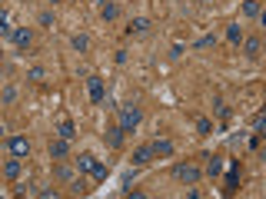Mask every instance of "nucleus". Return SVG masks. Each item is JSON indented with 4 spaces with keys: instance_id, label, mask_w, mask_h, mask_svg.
Instances as JSON below:
<instances>
[{
    "instance_id": "1",
    "label": "nucleus",
    "mask_w": 266,
    "mask_h": 199,
    "mask_svg": "<svg viewBox=\"0 0 266 199\" xmlns=\"http://www.w3.org/2000/svg\"><path fill=\"white\" fill-rule=\"evenodd\" d=\"M140 120H143V113H140V107H133V103H127V107H120V127L127 129V133H133V129L140 127Z\"/></svg>"
},
{
    "instance_id": "2",
    "label": "nucleus",
    "mask_w": 266,
    "mask_h": 199,
    "mask_svg": "<svg viewBox=\"0 0 266 199\" xmlns=\"http://www.w3.org/2000/svg\"><path fill=\"white\" fill-rule=\"evenodd\" d=\"M173 176H176L180 182H190V186H193V182L200 180V166H193V163H180L176 169H173Z\"/></svg>"
},
{
    "instance_id": "3",
    "label": "nucleus",
    "mask_w": 266,
    "mask_h": 199,
    "mask_svg": "<svg viewBox=\"0 0 266 199\" xmlns=\"http://www.w3.org/2000/svg\"><path fill=\"white\" fill-rule=\"evenodd\" d=\"M7 149H10V156H20V160H23V156L30 153V143H27V136H10V140H7Z\"/></svg>"
},
{
    "instance_id": "4",
    "label": "nucleus",
    "mask_w": 266,
    "mask_h": 199,
    "mask_svg": "<svg viewBox=\"0 0 266 199\" xmlns=\"http://www.w3.org/2000/svg\"><path fill=\"white\" fill-rule=\"evenodd\" d=\"M87 90H90V100L100 107L103 96H107V93H103V80H100V76H90V80H87Z\"/></svg>"
},
{
    "instance_id": "5",
    "label": "nucleus",
    "mask_w": 266,
    "mask_h": 199,
    "mask_svg": "<svg viewBox=\"0 0 266 199\" xmlns=\"http://www.w3.org/2000/svg\"><path fill=\"white\" fill-rule=\"evenodd\" d=\"M123 136H127V129H123V127H110L107 133H103L107 146H114V149H120V146H123Z\"/></svg>"
},
{
    "instance_id": "6",
    "label": "nucleus",
    "mask_w": 266,
    "mask_h": 199,
    "mask_svg": "<svg viewBox=\"0 0 266 199\" xmlns=\"http://www.w3.org/2000/svg\"><path fill=\"white\" fill-rule=\"evenodd\" d=\"M150 149H153V156H173V143L163 140V136H156V140L150 143Z\"/></svg>"
},
{
    "instance_id": "7",
    "label": "nucleus",
    "mask_w": 266,
    "mask_h": 199,
    "mask_svg": "<svg viewBox=\"0 0 266 199\" xmlns=\"http://www.w3.org/2000/svg\"><path fill=\"white\" fill-rule=\"evenodd\" d=\"M243 50H247V56H249V60H260V50H263L260 36H247V40H243Z\"/></svg>"
},
{
    "instance_id": "8",
    "label": "nucleus",
    "mask_w": 266,
    "mask_h": 199,
    "mask_svg": "<svg viewBox=\"0 0 266 199\" xmlns=\"http://www.w3.org/2000/svg\"><path fill=\"white\" fill-rule=\"evenodd\" d=\"M147 30H150V20H147V17L130 20V27H127V34H130V36H143Z\"/></svg>"
},
{
    "instance_id": "9",
    "label": "nucleus",
    "mask_w": 266,
    "mask_h": 199,
    "mask_svg": "<svg viewBox=\"0 0 266 199\" xmlns=\"http://www.w3.org/2000/svg\"><path fill=\"white\" fill-rule=\"evenodd\" d=\"M10 36H14V43H17V47H30V40H34L30 27H17V30H10Z\"/></svg>"
},
{
    "instance_id": "10",
    "label": "nucleus",
    "mask_w": 266,
    "mask_h": 199,
    "mask_svg": "<svg viewBox=\"0 0 266 199\" xmlns=\"http://www.w3.org/2000/svg\"><path fill=\"white\" fill-rule=\"evenodd\" d=\"M150 160H153L150 146H136V149H133V166H147Z\"/></svg>"
},
{
    "instance_id": "11",
    "label": "nucleus",
    "mask_w": 266,
    "mask_h": 199,
    "mask_svg": "<svg viewBox=\"0 0 266 199\" xmlns=\"http://www.w3.org/2000/svg\"><path fill=\"white\" fill-rule=\"evenodd\" d=\"M67 153H70L67 140H54V143H50V160H63Z\"/></svg>"
},
{
    "instance_id": "12",
    "label": "nucleus",
    "mask_w": 266,
    "mask_h": 199,
    "mask_svg": "<svg viewBox=\"0 0 266 199\" xmlns=\"http://www.w3.org/2000/svg\"><path fill=\"white\" fill-rule=\"evenodd\" d=\"M20 169H23V166H20V156H14V160H7V163H3V176H7V180H17Z\"/></svg>"
},
{
    "instance_id": "13",
    "label": "nucleus",
    "mask_w": 266,
    "mask_h": 199,
    "mask_svg": "<svg viewBox=\"0 0 266 199\" xmlns=\"http://www.w3.org/2000/svg\"><path fill=\"white\" fill-rule=\"evenodd\" d=\"M57 136H60V140H67V143H70V140L76 136V127L70 123V120H63V123L57 127Z\"/></svg>"
},
{
    "instance_id": "14",
    "label": "nucleus",
    "mask_w": 266,
    "mask_h": 199,
    "mask_svg": "<svg viewBox=\"0 0 266 199\" xmlns=\"http://www.w3.org/2000/svg\"><path fill=\"white\" fill-rule=\"evenodd\" d=\"M94 163H96V156H90V153L76 156V169H80V173H90V169H94Z\"/></svg>"
},
{
    "instance_id": "15",
    "label": "nucleus",
    "mask_w": 266,
    "mask_h": 199,
    "mask_svg": "<svg viewBox=\"0 0 266 199\" xmlns=\"http://www.w3.org/2000/svg\"><path fill=\"white\" fill-rule=\"evenodd\" d=\"M209 163H207V176H220L223 173V160L220 156H207Z\"/></svg>"
},
{
    "instance_id": "16",
    "label": "nucleus",
    "mask_w": 266,
    "mask_h": 199,
    "mask_svg": "<svg viewBox=\"0 0 266 199\" xmlns=\"http://www.w3.org/2000/svg\"><path fill=\"white\" fill-rule=\"evenodd\" d=\"M236 182H240V163H233V169L227 173V193L236 189Z\"/></svg>"
},
{
    "instance_id": "17",
    "label": "nucleus",
    "mask_w": 266,
    "mask_h": 199,
    "mask_svg": "<svg viewBox=\"0 0 266 199\" xmlns=\"http://www.w3.org/2000/svg\"><path fill=\"white\" fill-rule=\"evenodd\" d=\"M260 14H263L260 0H247V3H243V17H260Z\"/></svg>"
},
{
    "instance_id": "18",
    "label": "nucleus",
    "mask_w": 266,
    "mask_h": 199,
    "mask_svg": "<svg viewBox=\"0 0 266 199\" xmlns=\"http://www.w3.org/2000/svg\"><path fill=\"white\" fill-rule=\"evenodd\" d=\"M116 14H120L116 3H103V7H100V17H103V20H116Z\"/></svg>"
},
{
    "instance_id": "19",
    "label": "nucleus",
    "mask_w": 266,
    "mask_h": 199,
    "mask_svg": "<svg viewBox=\"0 0 266 199\" xmlns=\"http://www.w3.org/2000/svg\"><path fill=\"white\" fill-rule=\"evenodd\" d=\"M90 173H94V180H96V182H103V180H107V173H110V169H107V163H100V160H96Z\"/></svg>"
},
{
    "instance_id": "20",
    "label": "nucleus",
    "mask_w": 266,
    "mask_h": 199,
    "mask_svg": "<svg viewBox=\"0 0 266 199\" xmlns=\"http://www.w3.org/2000/svg\"><path fill=\"white\" fill-rule=\"evenodd\" d=\"M70 43H74V50H80V54H83V50L90 47V40H87V34H74V40H70Z\"/></svg>"
},
{
    "instance_id": "21",
    "label": "nucleus",
    "mask_w": 266,
    "mask_h": 199,
    "mask_svg": "<svg viewBox=\"0 0 266 199\" xmlns=\"http://www.w3.org/2000/svg\"><path fill=\"white\" fill-rule=\"evenodd\" d=\"M240 36H243V34H240V23L227 27V40H229V43H240Z\"/></svg>"
},
{
    "instance_id": "22",
    "label": "nucleus",
    "mask_w": 266,
    "mask_h": 199,
    "mask_svg": "<svg viewBox=\"0 0 266 199\" xmlns=\"http://www.w3.org/2000/svg\"><path fill=\"white\" fill-rule=\"evenodd\" d=\"M196 133H203V136H207V133H213V123H209L207 116H200V120H196Z\"/></svg>"
},
{
    "instance_id": "23",
    "label": "nucleus",
    "mask_w": 266,
    "mask_h": 199,
    "mask_svg": "<svg viewBox=\"0 0 266 199\" xmlns=\"http://www.w3.org/2000/svg\"><path fill=\"white\" fill-rule=\"evenodd\" d=\"M263 127H266V116H263V113H256V116H253V133L263 136Z\"/></svg>"
},
{
    "instance_id": "24",
    "label": "nucleus",
    "mask_w": 266,
    "mask_h": 199,
    "mask_svg": "<svg viewBox=\"0 0 266 199\" xmlns=\"http://www.w3.org/2000/svg\"><path fill=\"white\" fill-rule=\"evenodd\" d=\"M57 180H63V182H70V180H74V173H70V166H63V163L57 166Z\"/></svg>"
},
{
    "instance_id": "25",
    "label": "nucleus",
    "mask_w": 266,
    "mask_h": 199,
    "mask_svg": "<svg viewBox=\"0 0 266 199\" xmlns=\"http://www.w3.org/2000/svg\"><path fill=\"white\" fill-rule=\"evenodd\" d=\"M0 36H10V23H7L3 14H0Z\"/></svg>"
},
{
    "instance_id": "26",
    "label": "nucleus",
    "mask_w": 266,
    "mask_h": 199,
    "mask_svg": "<svg viewBox=\"0 0 266 199\" xmlns=\"http://www.w3.org/2000/svg\"><path fill=\"white\" fill-rule=\"evenodd\" d=\"M30 80L40 83V80H43V67H34V70H30Z\"/></svg>"
},
{
    "instance_id": "27",
    "label": "nucleus",
    "mask_w": 266,
    "mask_h": 199,
    "mask_svg": "<svg viewBox=\"0 0 266 199\" xmlns=\"http://www.w3.org/2000/svg\"><path fill=\"white\" fill-rule=\"evenodd\" d=\"M40 23H43V27H50V23H54V14H50V10H43V14H40Z\"/></svg>"
},
{
    "instance_id": "28",
    "label": "nucleus",
    "mask_w": 266,
    "mask_h": 199,
    "mask_svg": "<svg viewBox=\"0 0 266 199\" xmlns=\"http://www.w3.org/2000/svg\"><path fill=\"white\" fill-rule=\"evenodd\" d=\"M216 116H220V120H227V116H229V109H227V103H216Z\"/></svg>"
},
{
    "instance_id": "29",
    "label": "nucleus",
    "mask_w": 266,
    "mask_h": 199,
    "mask_svg": "<svg viewBox=\"0 0 266 199\" xmlns=\"http://www.w3.org/2000/svg\"><path fill=\"white\" fill-rule=\"evenodd\" d=\"M14 96H17V90H14V87H7V90H3V103H10Z\"/></svg>"
},
{
    "instance_id": "30",
    "label": "nucleus",
    "mask_w": 266,
    "mask_h": 199,
    "mask_svg": "<svg viewBox=\"0 0 266 199\" xmlns=\"http://www.w3.org/2000/svg\"><path fill=\"white\" fill-rule=\"evenodd\" d=\"M200 3H209V0H200Z\"/></svg>"
}]
</instances>
